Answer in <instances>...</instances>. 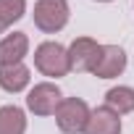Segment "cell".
Returning a JSON list of instances; mask_svg holds the SVG:
<instances>
[{"label": "cell", "instance_id": "6da1fadb", "mask_svg": "<svg viewBox=\"0 0 134 134\" xmlns=\"http://www.w3.org/2000/svg\"><path fill=\"white\" fill-rule=\"evenodd\" d=\"M34 69L42 76L50 79H60L71 71V60H69V47H63L60 42H42L34 47Z\"/></svg>", "mask_w": 134, "mask_h": 134}, {"label": "cell", "instance_id": "7a4b0ae2", "mask_svg": "<svg viewBox=\"0 0 134 134\" xmlns=\"http://www.w3.org/2000/svg\"><path fill=\"white\" fill-rule=\"evenodd\" d=\"M71 8H69V0H37L34 3V26L45 34H55L60 32L66 24H69Z\"/></svg>", "mask_w": 134, "mask_h": 134}, {"label": "cell", "instance_id": "3957f363", "mask_svg": "<svg viewBox=\"0 0 134 134\" xmlns=\"http://www.w3.org/2000/svg\"><path fill=\"white\" fill-rule=\"evenodd\" d=\"M92 110L82 97H63V103L55 110V124L63 134H84Z\"/></svg>", "mask_w": 134, "mask_h": 134}, {"label": "cell", "instance_id": "277c9868", "mask_svg": "<svg viewBox=\"0 0 134 134\" xmlns=\"http://www.w3.org/2000/svg\"><path fill=\"white\" fill-rule=\"evenodd\" d=\"M60 103H63V95H60L58 84H53V82H40L26 95V108L34 116H55Z\"/></svg>", "mask_w": 134, "mask_h": 134}, {"label": "cell", "instance_id": "5b68a950", "mask_svg": "<svg viewBox=\"0 0 134 134\" xmlns=\"http://www.w3.org/2000/svg\"><path fill=\"white\" fill-rule=\"evenodd\" d=\"M124 71H126V53H124V47L103 45L100 55H97V63L92 69V76H97V79H116Z\"/></svg>", "mask_w": 134, "mask_h": 134}, {"label": "cell", "instance_id": "8992f818", "mask_svg": "<svg viewBox=\"0 0 134 134\" xmlns=\"http://www.w3.org/2000/svg\"><path fill=\"white\" fill-rule=\"evenodd\" d=\"M100 47L97 40L92 37H76L71 45H69V60H71V71H90L95 69L97 63V55H100Z\"/></svg>", "mask_w": 134, "mask_h": 134}, {"label": "cell", "instance_id": "52a82bcc", "mask_svg": "<svg viewBox=\"0 0 134 134\" xmlns=\"http://www.w3.org/2000/svg\"><path fill=\"white\" fill-rule=\"evenodd\" d=\"M26 55H29V37L24 32H13L0 40V66L24 63Z\"/></svg>", "mask_w": 134, "mask_h": 134}, {"label": "cell", "instance_id": "ba28073f", "mask_svg": "<svg viewBox=\"0 0 134 134\" xmlns=\"http://www.w3.org/2000/svg\"><path fill=\"white\" fill-rule=\"evenodd\" d=\"M84 134H121V116L108 105H100L92 110Z\"/></svg>", "mask_w": 134, "mask_h": 134}, {"label": "cell", "instance_id": "9c48e42d", "mask_svg": "<svg viewBox=\"0 0 134 134\" xmlns=\"http://www.w3.org/2000/svg\"><path fill=\"white\" fill-rule=\"evenodd\" d=\"M32 82V71L29 66L24 63H16V66H0V90H5L11 95L16 92H24Z\"/></svg>", "mask_w": 134, "mask_h": 134}, {"label": "cell", "instance_id": "30bf717a", "mask_svg": "<svg viewBox=\"0 0 134 134\" xmlns=\"http://www.w3.org/2000/svg\"><path fill=\"white\" fill-rule=\"evenodd\" d=\"M0 134H26V113L19 105L0 108Z\"/></svg>", "mask_w": 134, "mask_h": 134}, {"label": "cell", "instance_id": "8fae6325", "mask_svg": "<svg viewBox=\"0 0 134 134\" xmlns=\"http://www.w3.org/2000/svg\"><path fill=\"white\" fill-rule=\"evenodd\" d=\"M105 105L110 110H116L118 116H126V113H134V90L131 87H110L105 92Z\"/></svg>", "mask_w": 134, "mask_h": 134}, {"label": "cell", "instance_id": "7c38bea8", "mask_svg": "<svg viewBox=\"0 0 134 134\" xmlns=\"http://www.w3.org/2000/svg\"><path fill=\"white\" fill-rule=\"evenodd\" d=\"M0 13L8 21V26H13L26 13V0H0Z\"/></svg>", "mask_w": 134, "mask_h": 134}, {"label": "cell", "instance_id": "4fadbf2b", "mask_svg": "<svg viewBox=\"0 0 134 134\" xmlns=\"http://www.w3.org/2000/svg\"><path fill=\"white\" fill-rule=\"evenodd\" d=\"M5 29H8V21H5V19H3V13H0V34H3V32H5Z\"/></svg>", "mask_w": 134, "mask_h": 134}, {"label": "cell", "instance_id": "5bb4252c", "mask_svg": "<svg viewBox=\"0 0 134 134\" xmlns=\"http://www.w3.org/2000/svg\"><path fill=\"white\" fill-rule=\"evenodd\" d=\"M97 3H113V0H97Z\"/></svg>", "mask_w": 134, "mask_h": 134}]
</instances>
